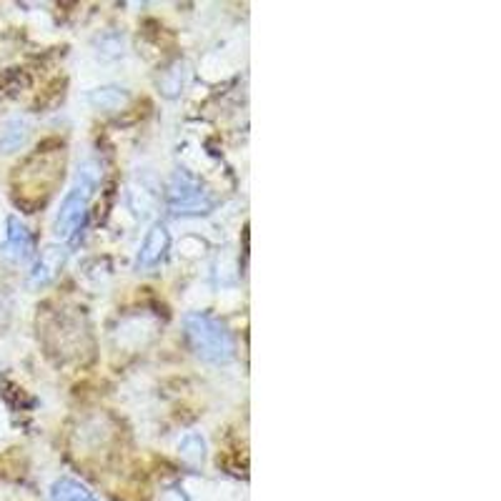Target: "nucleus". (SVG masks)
I'll list each match as a JSON object with an SVG mask.
<instances>
[{
	"mask_svg": "<svg viewBox=\"0 0 501 501\" xmlns=\"http://www.w3.org/2000/svg\"><path fill=\"white\" fill-rule=\"evenodd\" d=\"M63 166H66V151L63 143H48L38 148L26 163L16 171V198L18 204L28 208L43 206L46 198L53 193V188L58 186L63 178Z\"/></svg>",
	"mask_w": 501,
	"mask_h": 501,
	"instance_id": "1",
	"label": "nucleus"
},
{
	"mask_svg": "<svg viewBox=\"0 0 501 501\" xmlns=\"http://www.w3.org/2000/svg\"><path fill=\"white\" fill-rule=\"evenodd\" d=\"M186 336L191 349L196 351L198 359H204L208 364L221 366L228 364L236 354L234 336L228 334V329L218 318L208 314H188L186 316Z\"/></svg>",
	"mask_w": 501,
	"mask_h": 501,
	"instance_id": "2",
	"label": "nucleus"
},
{
	"mask_svg": "<svg viewBox=\"0 0 501 501\" xmlns=\"http://www.w3.org/2000/svg\"><path fill=\"white\" fill-rule=\"evenodd\" d=\"M96 186H99V168L93 166V163H86L78 171L76 186L70 188L66 201L60 204L58 216H56V226H53L56 236L68 238L80 226V221H83L86 211H89V201L93 196Z\"/></svg>",
	"mask_w": 501,
	"mask_h": 501,
	"instance_id": "3",
	"label": "nucleus"
},
{
	"mask_svg": "<svg viewBox=\"0 0 501 501\" xmlns=\"http://www.w3.org/2000/svg\"><path fill=\"white\" fill-rule=\"evenodd\" d=\"M168 206L178 216H204L216 206V198L211 196V191L201 181L178 171L168 186Z\"/></svg>",
	"mask_w": 501,
	"mask_h": 501,
	"instance_id": "4",
	"label": "nucleus"
},
{
	"mask_svg": "<svg viewBox=\"0 0 501 501\" xmlns=\"http://www.w3.org/2000/svg\"><path fill=\"white\" fill-rule=\"evenodd\" d=\"M168 244H171V238H168V231L163 224H156V226L148 231L146 241H143V246H141V256H138V264L143 266V268H151V266H156L168 251Z\"/></svg>",
	"mask_w": 501,
	"mask_h": 501,
	"instance_id": "5",
	"label": "nucleus"
},
{
	"mask_svg": "<svg viewBox=\"0 0 501 501\" xmlns=\"http://www.w3.org/2000/svg\"><path fill=\"white\" fill-rule=\"evenodd\" d=\"M63 261H66V248H58V246L46 248L43 256H40V261L36 264V268H33L30 281H33V284H48V281H53V278L58 276Z\"/></svg>",
	"mask_w": 501,
	"mask_h": 501,
	"instance_id": "6",
	"label": "nucleus"
},
{
	"mask_svg": "<svg viewBox=\"0 0 501 501\" xmlns=\"http://www.w3.org/2000/svg\"><path fill=\"white\" fill-rule=\"evenodd\" d=\"M30 136V126L26 119H10L0 128V153H13L20 146H26Z\"/></svg>",
	"mask_w": 501,
	"mask_h": 501,
	"instance_id": "7",
	"label": "nucleus"
},
{
	"mask_svg": "<svg viewBox=\"0 0 501 501\" xmlns=\"http://www.w3.org/2000/svg\"><path fill=\"white\" fill-rule=\"evenodd\" d=\"M8 251L16 258H28L33 254V236L28 226L16 216L8 218Z\"/></svg>",
	"mask_w": 501,
	"mask_h": 501,
	"instance_id": "8",
	"label": "nucleus"
},
{
	"mask_svg": "<svg viewBox=\"0 0 501 501\" xmlns=\"http://www.w3.org/2000/svg\"><path fill=\"white\" fill-rule=\"evenodd\" d=\"M50 501H99L89 486L76 479H58L50 486Z\"/></svg>",
	"mask_w": 501,
	"mask_h": 501,
	"instance_id": "9",
	"label": "nucleus"
},
{
	"mask_svg": "<svg viewBox=\"0 0 501 501\" xmlns=\"http://www.w3.org/2000/svg\"><path fill=\"white\" fill-rule=\"evenodd\" d=\"M188 78H191V66H188L186 60H176V63L161 76L158 86H161V90L166 93L168 99H173V96H178L181 90L186 89Z\"/></svg>",
	"mask_w": 501,
	"mask_h": 501,
	"instance_id": "10",
	"label": "nucleus"
},
{
	"mask_svg": "<svg viewBox=\"0 0 501 501\" xmlns=\"http://www.w3.org/2000/svg\"><path fill=\"white\" fill-rule=\"evenodd\" d=\"M90 103L99 110H120L128 100L123 89H99L90 93Z\"/></svg>",
	"mask_w": 501,
	"mask_h": 501,
	"instance_id": "11",
	"label": "nucleus"
},
{
	"mask_svg": "<svg viewBox=\"0 0 501 501\" xmlns=\"http://www.w3.org/2000/svg\"><path fill=\"white\" fill-rule=\"evenodd\" d=\"M181 454L191 464H201L204 462V439L201 436H186L181 442Z\"/></svg>",
	"mask_w": 501,
	"mask_h": 501,
	"instance_id": "12",
	"label": "nucleus"
}]
</instances>
